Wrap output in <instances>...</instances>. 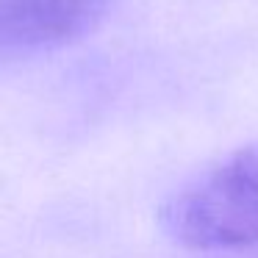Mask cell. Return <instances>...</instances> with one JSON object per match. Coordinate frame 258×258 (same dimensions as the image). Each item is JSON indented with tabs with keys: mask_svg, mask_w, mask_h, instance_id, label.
<instances>
[{
	"mask_svg": "<svg viewBox=\"0 0 258 258\" xmlns=\"http://www.w3.org/2000/svg\"><path fill=\"white\" fill-rule=\"evenodd\" d=\"M114 0H0V61H17L84 39Z\"/></svg>",
	"mask_w": 258,
	"mask_h": 258,
	"instance_id": "7a4b0ae2",
	"label": "cell"
},
{
	"mask_svg": "<svg viewBox=\"0 0 258 258\" xmlns=\"http://www.w3.org/2000/svg\"><path fill=\"white\" fill-rule=\"evenodd\" d=\"M161 225L197 252L258 244V139L180 186L161 208Z\"/></svg>",
	"mask_w": 258,
	"mask_h": 258,
	"instance_id": "6da1fadb",
	"label": "cell"
}]
</instances>
